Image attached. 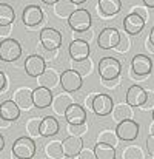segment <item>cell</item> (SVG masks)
Wrapping results in <instances>:
<instances>
[{"label":"cell","mask_w":154,"mask_h":159,"mask_svg":"<svg viewBox=\"0 0 154 159\" xmlns=\"http://www.w3.org/2000/svg\"><path fill=\"white\" fill-rule=\"evenodd\" d=\"M5 148V138H3V134H0V152Z\"/></svg>","instance_id":"cell-44"},{"label":"cell","mask_w":154,"mask_h":159,"mask_svg":"<svg viewBox=\"0 0 154 159\" xmlns=\"http://www.w3.org/2000/svg\"><path fill=\"white\" fill-rule=\"evenodd\" d=\"M22 56V47L15 39H5L0 42V60L14 62Z\"/></svg>","instance_id":"cell-4"},{"label":"cell","mask_w":154,"mask_h":159,"mask_svg":"<svg viewBox=\"0 0 154 159\" xmlns=\"http://www.w3.org/2000/svg\"><path fill=\"white\" fill-rule=\"evenodd\" d=\"M59 130H60V125L55 117L45 116L40 120V136L42 138H52L59 133Z\"/></svg>","instance_id":"cell-21"},{"label":"cell","mask_w":154,"mask_h":159,"mask_svg":"<svg viewBox=\"0 0 154 159\" xmlns=\"http://www.w3.org/2000/svg\"><path fill=\"white\" fill-rule=\"evenodd\" d=\"M143 3H145V6H148V8H154V0H143Z\"/></svg>","instance_id":"cell-43"},{"label":"cell","mask_w":154,"mask_h":159,"mask_svg":"<svg viewBox=\"0 0 154 159\" xmlns=\"http://www.w3.org/2000/svg\"><path fill=\"white\" fill-rule=\"evenodd\" d=\"M83 148V139L80 136H68L62 141V150L65 158H76Z\"/></svg>","instance_id":"cell-12"},{"label":"cell","mask_w":154,"mask_h":159,"mask_svg":"<svg viewBox=\"0 0 154 159\" xmlns=\"http://www.w3.org/2000/svg\"><path fill=\"white\" fill-rule=\"evenodd\" d=\"M91 22H93L91 14L86 9H83V8H77L68 17V25L76 33H85V31H88L90 26H91Z\"/></svg>","instance_id":"cell-3"},{"label":"cell","mask_w":154,"mask_h":159,"mask_svg":"<svg viewBox=\"0 0 154 159\" xmlns=\"http://www.w3.org/2000/svg\"><path fill=\"white\" fill-rule=\"evenodd\" d=\"M71 104H74V101H73V98L65 91V93H60L59 96H55L54 99H52V110L57 113V114H65V111H66V108L71 105Z\"/></svg>","instance_id":"cell-23"},{"label":"cell","mask_w":154,"mask_h":159,"mask_svg":"<svg viewBox=\"0 0 154 159\" xmlns=\"http://www.w3.org/2000/svg\"><path fill=\"white\" fill-rule=\"evenodd\" d=\"M96 159H116V148L106 144H96L94 147Z\"/></svg>","instance_id":"cell-28"},{"label":"cell","mask_w":154,"mask_h":159,"mask_svg":"<svg viewBox=\"0 0 154 159\" xmlns=\"http://www.w3.org/2000/svg\"><path fill=\"white\" fill-rule=\"evenodd\" d=\"M99 9L106 17L116 16L122 9V2L120 0H99Z\"/></svg>","instance_id":"cell-25"},{"label":"cell","mask_w":154,"mask_h":159,"mask_svg":"<svg viewBox=\"0 0 154 159\" xmlns=\"http://www.w3.org/2000/svg\"><path fill=\"white\" fill-rule=\"evenodd\" d=\"M151 116H153V122H154V110H153V114H151Z\"/></svg>","instance_id":"cell-48"},{"label":"cell","mask_w":154,"mask_h":159,"mask_svg":"<svg viewBox=\"0 0 154 159\" xmlns=\"http://www.w3.org/2000/svg\"><path fill=\"white\" fill-rule=\"evenodd\" d=\"M150 131H151V134H154V124L150 127Z\"/></svg>","instance_id":"cell-47"},{"label":"cell","mask_w":154,"mask_h":159,"mask_svg":"<svg viewBox=\"0 0 154 159\" xmlns=\"http://www.w3.org/2000/svg\"><path fill=\"white\" fill-rule=\"evenodd\" d=\"M40 120L42 119H39V117H31V119H28L26 120V125H25V130H26V133L31 136V138H34V136H40Z\"/></svg>","instance_id":"cell-32"},{"label":"cell","mask_w":154,"mask_h":159,"mask_svg":"<svg viewBox=\"0 0 154 159\" xmlns=\"http://www.w3.org/2000/svg\"><path fill=\"white\" fill-rule=\"evenodd\" d=\"M22 20L26 26H37L43 20V11L37 5H28L25 6L22 12Z\"/></svg>","instance_id":"cell-13"},{"label":"cell","mask_w":154,"mask_h":159,"mask_svg":"<svg viewBox=\"0 0 154 159\" xmlns=\"http://www.w3.org/2000/svg\"><path fill=\"white\" fill-rule=\"evenodd\" d=\"M45 155L50 159H62L63 156V150H62V142L60 141H51L45 145Z\"/></svg>","instance_id":"cell-29"},{"label":"cell","mask_w":154,"mask_h":159,"mask_svg":"<svg viewBox=\"0 0 154 159\" xmlns=\"http://www.w3.org/2000/svg\"><path fill=\"white\" fill-rule=\"evenodd\" d=\"M0 116L8 122H14L20 116V108L15 105V102L12 99H8L0 104Z\"/></svg>","instance_id":"cell-22"},{"label":"cell","mask_w":154,"mask_h":159,"mask_svg":"<svg viewBox=\"0 0 154 159\" xmlns=\"http://www.w3.org/2000/svg\"><path fill=\"white\" fill-rule=\"evenodd\" d=\"M39 36L40 43L46 51H55L62 45V33L55 28H43Z\"/></svg>","instance_id":"cell-5"},{"label":"cell","mask_w":154,"mask_h":159,"mask_svg":"<svg viewBox=\"0 0 154 159\" xmlns=\"http://www.w3.org/2000/svg\"><path fill=\"white\" fill-rule=\"evenodd\" d=\"M42 2H43L45 5H55L59 0H42Z\"/></svg>","instance_id":"cell-45"},{"label":"cell","mask_w":154,"mask_h":159,"mask_svg":"<svg viewBox=\"0 0 154 159\" xmlns=\"http://www.w3.org/2000/svg\"><path fill=\"white\" fill-rule=\"evenodd\" d=\"M120 71H122V65H120V62L116 57L106 56V57H102L99 60V74H100L102 80L119 79Z\"/></svg>","instance_id":"cell-1"},{"label":"cell","mask_w":154,"mask_h":159,"mask_svg":"<svg viewBox=\"0 0 154 159\" xmlns=\"http://www.w3.org/2000/svg\"><path fill=\"white\" fill-rule=\"evenodd\" d=\"M76 158L77 159H96V155H94V150H91V148H82V152Z\"/></svg>","instance_id":"cell-37"},{"label":"cell","mask_w":154,"mask_h":159,"mask_svg":"<svg viewBox=\"0 0 154 159\" xmlns=\"http://www.w3.org/2000/svg\"><path fill=\"white\" fill-rule=\"evenodd\" d=\"M71 2H73L74 5H80V3H85L86 0H71Z\"/></svg>","instance_id":"cell-46"},{"label":"cell","mask_w":154,"mask_h":159,"mask_svg":"<svg viewBox=\"0 0 154 159\" xmlns=\"http://www.w3.org/2000/svg\"><path fill=\"white\" fill-rule=\"evenodd\" d=\"M15 20V12L8 3H0V26H9Z\"/></svg>","instance_id":"cell-26"},{"label":"cell","mask_w":154,"mask_h":159,"mask_svg":"<svg viewBox=\"0 0 154 159\" xmlns=\"http://www.w3.org/2000/svg\"><path fill=\"white\" fill-rule=\"evenodd\" d=\"M131 66L137 76H147L153 70V60L147 54H136L131 60Z\"/></svg>","instance_id":"cell-15"},{"label":"cell","mask_w":154,"mask_h":159,"mask_svg":"<svg viewBox=\"0 0 154 159\" xmlns=\"http://www.w3.org/2000/svg\"><path fill=\"white\" fill-rule=\"evenodd\" d=\"M65 119L69 125H82L86 122V111L79 104H71L65 111Z\"/></svg>","instance_id":"cell-14"},{"label":"cell","mask_w":154,"mask_h":159,"mask_svg":"<svg viewBox=\"0 0 154 159\" xmlns=\"http://www.w3.org/2000/svg\"><path fill=\"white\" fill-rule=\"evenodd\" d=\"M147 150H148V153L154 158V134H150V136L147 138Z\"/></svg>","instance_id":"cell-38"},{"label":"cell","mask_w":154,"mask_h":159,"mask_svg":"<svg viewBox=\"0 0 154 159\" xmlns=\"http://www.w3.org/2000/svg\"><path fill=\"white\" fill-rule=\"evenodd\" d=\"M68 53L71 56V59L76 62V60H83V59H88L90 56V43L86 40H82V39H76L69 43V48H68Z\"/></svg>","instance_id":"cell-19"},{"label":"cell","mask_w":154,"mask_h":159,"mask_svg":"<svg viewBox=\"0 0 154 159\" xmlns=\"http://www.w3.org/2000/svg\"><path fill=\"white\" fill-rule=\"evenodd\" d=\"M154 107V91L151 90H148L147 91V101H145V104L140 107L142 110H151Z\"/></svg>","instance_id":"cell-35"},{"label":"cell","mask_w":154,"mask_h":159,"mask_svg":"<svg viewBox=\"0 0 154 159\" xmlns=\"http://www.w3.org/2000/svg\"><path fill=\"white\" fill-rule=\"evenodd\" d=\"M76 5L71 0H59L54 5V14L60 19H68L74 11H76Z\"/></svg>","instance_id":"cell-24"},{"label":"cell","mask_w":154,"mask_h":159,"mask_svg":"<svg viewBox=\"0 0 154 159\" xmlns=\"http://www.w3.org/2000/svg\"><path fill=\"white\" fill-rule=\"evenodd\" d=\"M12 156L17 159H31L36 155V142L28 138V136H22L19 139L14 141L12 144Z\"/></svg>","instance_id":"cell-2"},{"label":"cell","mask_w":154,"mask_h":159,"mask_svg":"<svg viewBox=\"0 0 154 159\" xmlns=\"http://www.w3.org/2000/svg\"><path fill=\"white\" fill-rule=\"evenodd\" d=\"M147 101V90H143L140 85H131L126 91L125 96V104L131 107V108H140Z\"/></svg>","instance_id":"cell-11"},{"label":"cell","mask_w":154,"mask_h":159,"mask_svg":"<svg viewBox=\"0 0 154 159\" xmlns=\"http://www.w3.org/2000/svg\"><path fill=\"white\" fill-rule=\"evenodd\" d=\"M73 70H76L82 77L83 76H86V74H90L91 73V70H93V63H91V60L90 59H83V60H73Z\"/></svg>","instance_id":"cell-31"},{"label":"cell","mask_w":154,"mask_h":159,"mask_svg":"<svg viewBox=\"0 0 154 159\" xmlns=\"http://www.w3.org/2000/svg\"><path fill=\"white\" fill-rule=\"evenodd\" d=\"M143 28H145V20L136 12H131L123 19V30L130 36H137Z\"/></svg>","instance_id":"cell-17"},{"label":"cell","mask_w":154,"mask_h":159,"mask_svg":"<svg viewBox=\"0 0 154 159\" xmlns=\"http://www.w3.org/2000/svg\"><path fill=\"white\" fill-rule=\"evenodd\" d=\"M46 68V62L39 54H31L25 60V71L29 77H39Z\"/></svg>","instance_id":"cell-10"},{"label":"cell","mask_w":154,"mask_h":159,"mask_svg":"<svg viewBox=\"0 0 154 159\" xmlns=\"http://www.w3.org/2000/svg\"><path fill=\"white\" fill-rule=\"evenodd\" d=\"M97 142H99V144L111 145V147H117L119 138H117L116 131H112V130H103V131L99 133V136H97Z\"/></svg>","instance_id":"cell-30"},{"label":"cell","mask_w":154,"mask_h":159,"mask_svg":"<svg viewBox=\"0 0 154 159\" xmlns=\"http://www.w3.org/2000/svg\"><path fill=\"white\" fill-rule=\"evenodd\" d=\"M116 134L120 141H134L137 136H139V124L133 119H126V120H122L117 124V128H116Z\"/></svg>","instance_id":"cell-7"},{"label":"cell","mask_w":154,"mask_h":159,"mask_svg":"<svg viewBox=\"0 0 154 159\" xmlns=\"http://www.w3.org/2000/svg\"><path fill=\"white\" fill-rule=\"evenodd\" d=\"M12 101L15 102V105L25 111H28L33 107V90L28 87H20L12 93Z\"/></svg>","instance_id":"cell-16"},{"label":"cell","mask_w":154,"mask_h":159,"mask_svg":"<svg viewBox=\"0 0 154 159\" xmlns=\"http://www.w3.org/2000/svg\"><path fill=\"white\" fill-rule=\"evenodd\" d=\"M119 42H120V33H119V30L111 28V26L103 28L99 34V39H97V45L102 50H116Z\"/></svg>","instance_id":"cell-8"},{"label":"cell","mask_w":154,"mask_h":159,"mask_svg":"<svg viewBox=\"0 0 154 159\" xmlns=\"http://www.w3.org/2000/svg\"><path fill=\"white\" fill-rule=\"evenodd\" d=\"M9 124H11V122L5 120V119L0 116V128H8V127H9Z\"/></svg>","instance_id":"cell-41"},{"label":"cell","mask_w":154,"mask_h":159,"mask_svg":"<svg viewBox=\"0 0 154 159\" xmlns=\"http://www.w3.org/2000/svg\"><path fill=\"white\" fill-rule=\"evenodd\" d=\"M86 131V124H82V125H69L68 124V133L71 136H80Z\"/></svg>","instance_id":"cell-34"},{"label":"cell","mask_w":154,"mask_h":159,"mask_svg":"<svg viewBox=\"0 0 154 159\" xmlns=\"http://www.w3.org/2000/svg\"><path fill=\"white\" fill-rule=\"evenodd\" d=\"M130 47H131V43H130V40L126 39V36H120V42H119V45L116 47V50H119L120 53H123V51H128Z\"/></svg>","instance_id":"cell-36"},{"label":"cell","mask_w":154,"mask_h":159,"mask_svg":"<svg viewBox=\"0 0 154 159\" xmlns=\"http://www.w3.org/2000/svg\"><path fill=\"white\" fill-rule=\"evenodd\" d=\"M52 96L51 90L48 88H43V87H37L36 90H33V105L39 110H43V108H48L52 104Z\"/></svg>","instance_id":"cell-18"},{"label":"cell","mask_w":154,"mask_h":159,"mask_svg":"<svg viewBox=\"0 0 154 159\" xmlns=\"http://www.w3.org/2000/svg\"><path fill=\"white\" fill-rule=\"evenodd\" d=\"M111 113H112L114 120H117V122H122V120H126V119L133 117V110L128 104H119L116 108H112Z\"/></svg>","instance_id":"cell-27"},{"label":"cell","mask_w":154,"mask_h":159,"mask_svg":"<svg viewBox=\"0 0 154 159\" xmlns=\"http://www.w3.org/2000/svg\"><path fill=\"white\" fill-rule=\"evenodd\" d=\"M148 39H150V43L154 47V26L151 28V31H150V37H148Z\"/></svg>","instance_id":"cell-42"},{"label":"cell","mask_w":154,"mask_h":159,"mask_svg":"<svg viewBox=\"0 0 154 159\" xmlns=\"http://www.w3.org/2000/svg\"><path fill=\"white\" fill-rule=\"evenodd\" d=\"M11 31V25L9 26H0V36H8Z\"/></svg>","instance_id":"cell-39"},{"label":"cell","mask_w":154,"mask_h":159,"mask_svg":"<svg viewBox=\"0 0 154 159\" xmlns=\"http://www.w3.org/2000/svg\"><path fill=\"white\" fill-rule=\"evenodd\" d=\"M91 108H93V111H94L97 116H108V114H111V111H112V108H114L112 98L108 96V94H105V93L94 94Z\"/></svg>","instance_id":"cell-9"},{"label":"cell","mask_w":154,"mask_h":159,"mask_svg":"<svg viewBox=\"0 0 154 159\" xmlns=\"http://www.w3.org/2000/svg\"><path fill=\"white\" fill-rule=\"evenodd\" d=\"M5 87H6V77H5V74L0 71V91H2Z\"/></svg>","instance_id":"cell-40"},{"label":"cell","mask_w":154,"mask_h":159,"mask_svg":"<svg viewBox=\"0 0 154 159\" xmlns=\"http://www.w3.org/2000/svg\"><path fill=\"white\" fill-rule=\"evenodd\" d=\"M82 84H83L82 76H80L76 70H73V68L65 70V71L60 74V85H62V88H63L66 93H74V91L80 90Z\"/></svg>","instance_id":"cell-6"},{"label":"cell","mask_w":154,"mask_h":159,"mask_svg":"<svg viewBox=\"0 0 154 159\" xmlns=\"http://www.w3.org/2000/svg\"><path fill=\"white\" fill-rule=\"evenodd\" d=\"M37 80H39V87L52 90V88H55V87L60 84V74L57 73V70L46 66L45 71L37 77Z\"/></svg>","instance_id":"cell-20"},{"label":"cell","mask_w":154,"mask_h":159,"mask_svg":"<svg viewBox=\"0 0 154 159\" xmlns=\"http://www.w3.org/2000/svg\"><path fill=\"white\" fill-rule=\"evenodd\" d=\"M122 156H123V159H143V152L137 145H130L125 148Z\"/></svg>","instance_id":"cell-33"}]
</instances>
